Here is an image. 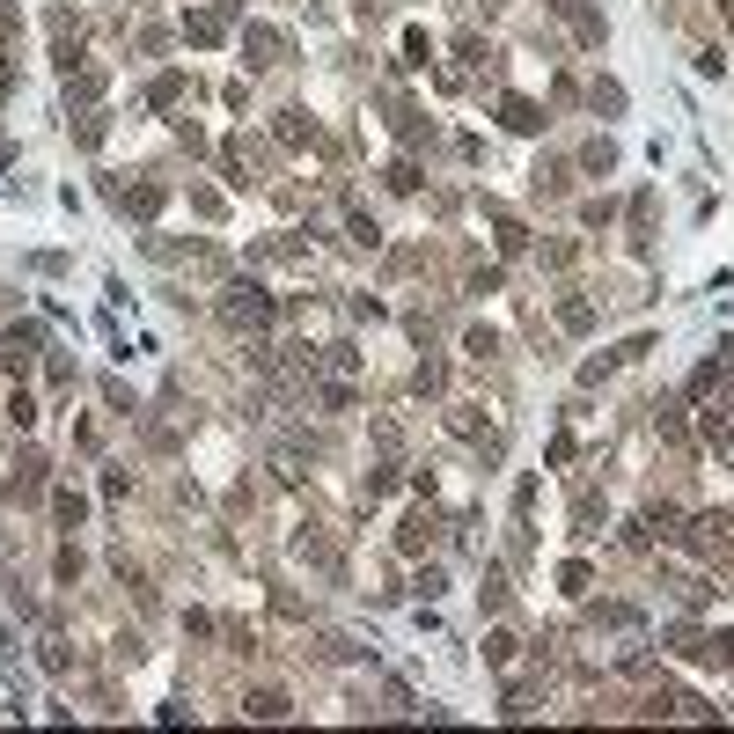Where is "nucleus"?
<instances>
[{"mask_svg":"<svg viewBox=\"0 0 734 734\" xmlns=\"http://www.w3.org/2000/svg\"><path fill=\"white\" fill-rule=\"evenodd\" d=\"M228 316H235V323H265V294H257V287H250V294H235V301H228Z\"/></svg>","mask_w":734,"mask_h":734,"instance_id":"nucleus-1","label":"nucleus"},{"mask_svg":"<svg viewBox=\"0 0 734 734\" xmlns=\"http://www.w3.org/2000/svg\"><path fill=\"white\" fill-rule=\"evenodd\" d=\"M507 126H514V133H536V126H543V118H536V103H522V96H507Z\"/></svg>","mask_w":734,"mask_h":734,"instance_id":"nucleus-2","label":"nucleus"},{"mask_svg":"<svg viewBox=\"0 0 734 734\" xmlns=\"http://www.w3.org/2000/svg\"><path fill=\"white\" fill-rule=\"evenodd\" d=\"M250 713H257V720H280V713H287V697H280V690H257V697H250Z\"/></svg>","mask_w":734,"mask_h":734,"instance_id":"nucleus-3","label":"nucleus"}]
</instances>
